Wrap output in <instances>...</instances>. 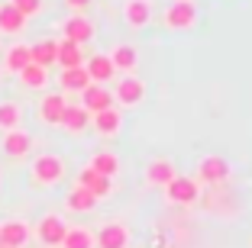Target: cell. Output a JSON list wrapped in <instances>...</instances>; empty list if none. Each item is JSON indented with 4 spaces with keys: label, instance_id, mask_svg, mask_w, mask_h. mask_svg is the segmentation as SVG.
<instances>
[{
    "label": "cell",
    "instance_id": "obj_1",
    "mask_svg": "<svg viewBox=\"0 0 252 248\" xmlns=\"http://www.w3.org/2000/svg\"><path fill=\"white\" fill-rule=\"evenodd\" d=\"M30 181L36 187H55V184H62L65 181V158L52 155V152L36 155L30 165Z\"/></svg>",
    "mask_w": 252,
    "mask_h": 248
},
{
    "label": "cell",
    "instance_id": "obj_2",
    "mask_svg": "<svg viewBox=\"0 0 252 248\" xmlns=\"http://www.w3.org/2000/svg\"><path fill=\"white\" fill-rule=\"evenodd\" d=\"M162 23H165V29H171V32L194 29V23H197V3L194 0H175V3H168L165 13H162Z\"/></svg>",
    "mask_w": 252,
    "mask_h": 248
},
{
    "label": "cell",
    "instance_id": "obj_3",
    "mask_svg": "<svg viewBox=\"0 0 252 248\" xmlns=\"http://www.w3.org/2000/svg\"><path fill=\"white\" fill-rule=\"evenodd\" d=\"M133 245V232L126 229V222H104V226L94 232V248H129Z\"/></svg>",
    "mask_w": 252,
    "mask_h": 248
},
{
    "label": "cell",
    "instance_id": "obj_4",
    "mask_svg": "<svg viewBox=\"0 0 252 248\" xmlns=\"http://www.w3.org/2000/svg\"><path fill=\"white\" fill-rule=\"evenodd\" d=\"M146 100V81L136 78V74H123L117 81V90H113V103L120 107H139Z\"/></svg>",
    "mask_w": 252,
    "mask_h": 248
},
{
    "label": "cell",
    "instance_id": "obj_5",
    "mask_svg": "<svg viewBox=\"0 0 252 248\" xmlns=\"http://www.w3.org/2000/svg\"><path fill=\"white\" fill-rule=\"evenodd\" d=\"M230 181V161L223 155H204L197 165V184H226Z\"/></svg>",
    "mask_w": 252,
    "mask_h": 248
},
{
    "label": "cell",
    "instance_id": "obj_6",
    "mask_svg": "<svg viewBox=\"0 0 252 248\" xmlns=\"http://www.w3.org/2000/svg\"><path fill=\"white\" fill-rule=\"evenodd\" d=\"M165 197H168V203H178V206H191L200 200V184L194 181V177H185L178 174L175 181L165 187Z\"/></svg>",
    "mask_w": 252,
    "mask_h": 248
},
{
    "label": "cell",
    "instance_id": "obj_7",
    "mask_svg": "<svg viewBox=\"0 0 252 248\" xmlns=\"http://www.w3.org/2000/svg\"><path fill=\"white\" fill-rule=\"evenodd\" d=\"M94 36H97V26H94V20H88V16L71 13L65 23H62V39H68V42H74V45L91 42Z\"/></svg>",
    "mask_w": 252,
    "mask_h": 248
},
{
    "label": "cell",
    "instance_id": "obj_8",
    "mask_svg": "<svg viewBox=\"0 0 252 248\" xmlns=\"http://www.w3.org/2000/svg\"><path fill=\"white\" fill-rule=\"evenodd\" d=\"M65 219L62 216H55V213H49V216H42L39 219V226H36V239L42 242L45 248H59L62 245V239H65Z\"/></svg>",
    "mask_w": 252,
    "mask_h": 248
},
{
    "label": "cell",
    "instance_id": "obj_9",
    "mask_svg": "<svg viewBox=\"0 0 252 248\" xmlns=\"http://www.w3.org/2000/svg\"><path fill=\"white\" fill-rule=\"evenodd\" d=\"M0 148H3L7 158H26V155L32 152V136L23 129V126H20V129H10V132H3Z\"/></svg>",
    "mask_w": 252,
    "mask_h": 248
},
{
    "label": "cell",
    "instance_id": "obj_10",
    "mask_svg": "<svg viewBox=\"0 0 252 248\" xmlns=\"http://www.w3.org/2000/svg\"><path fill=\"white\" fill-rule=\"evenodd\" d=\"M91 126L97 129V136H100V139H117L120 129H123V113H120L117 107L100 110V113H94V116H91Z\"/></svg>",
    "mask_w": 252,
    "mask_h": 248
},
{
    "label": "cell",
    "instance_id": "obj_11",
    "mask_svg": "<svg viewBox=\"0 0 252 248\" xmlns=\"http://www.w3.org/2000/svg\"><path fill=\"white\" fill-rule=\"evenodd\" d=\"M178 177V171H175V161L171 158H152L149 161V168H146V184L149 187H168L171 181Z\"/></svg>",
    "mask_w": 252,
    "mask_h": 248
},
{
    "label": "cell",
    "instance_id": "obj_12",
    "mask_svg": "<svg viewBox=\"0 0 252 248\" xmlns=\"http://www.w3.org/2000/svg\"><path fill=\"white\" fill-rule=\"evenodd\" d=\"M30 222H23V219H7V222H0V245L3 248H23L30 242Z\"/></svg>",
    "mask_w": 252,
    "mask_h": 248
},
{
    "label": "cell",
    "instance_id": "obj_13",
    "mask_svg": "<svg viewBox=\"0 0 252 248\" xmlns=\"http://www.w3.org/2000/svg\"><path fill=\"white\" fill-rule=\"evenodd\" d=\"M78 187H84V190H91V193H94L97 197V203H100V200H107L113 193V184H110V177H100L97 174V171H91L88 165H84L81 171H78Z\"/></svg>",
    "mask_w": 252,
    "mask_h": 248
},
{
    "label": "cell",
    "instance_id": "obj_14",
    "mask_svg": "<svg viewBox=\"0 0 252 248\" xmlns=\"http://www.w3.org/2000/svg\"><path fill=\"white\" fill-rule=\"evenodd\" d=\"M81 107L88 110L91 116H94V113H100V110L117 107V103H113V90H107L104 84H91L88 90H81Z\"/></svg>",
    "mask_w": 252,
    "mask_h": 248
},
{
    "label": "cell",
    "instance_id": "obj_15",
    "mask_svg": "<svg viewBox=\"0 0 252 248\" xmlns=\"http://www.w3.org/2000/svg\"><path fill=\"white\" fill-rule=\"evenodd\" d=\"M84 71H88L91 84H107V81L117 78V68H113V61L107 58L104 52H97V55L84 58Z\"/></svg>",
    "mask_w": 252,
    "mask_h": 248
},
{
    "label": "cell",
    "instance_id": "obj_16",
    "mask_svg": "<svg viewBox=\"0 0 252 248\" xmlns=\"http://www.w3.org/2000/svg\"><path fill=\"white\" fill-rule=\"evenodd\" d=\"M65 94H45L42 100H39V110H36V116L39 123L45 126H59L62 123V113H65Z\"/></svg>",
    "mask_w": 252,
    "mask_h": 248
},
{
    "label": "cell",
    "instance_id": "obj_17",
    "mask_svg": "<svg viewBox=\"0 0 252 248\" xmlns=\"http://www.w3.org/2000/svg\"><path fill=\"white\" fill-rule=\"evenodd\" d=\"M123 20L129 29H142L152 23V0H126L123 3Z\"/></svg>",
    "mask_w": 252,
    "mask_h": 248
},
{
    "label": "cell",
    "instance_id": "obj_18",
    "mask_svg": "<svg viewBox=\"0 0 252 248\" xmlns=\"http://www.w3.org/2000/svg\"><path fill=\"white\" fill-rule=\"evenodd\" d=\"M107 58L113 61V68H117V71L133 74L136 65H139V52H136V45H129V42H117L110 52H107Z\"/></svg>",
    "mask_w": 252,
    "mask_h": 248
},
{
    "label": "cell",
    "instance_id": "obj_19",
    "mask_svg": "<svg viewBox=\"0 0 252 248\" xmlns=\"http://www.w3.org/2000/svg\"><path fill=\"white\" fill-rule=\"evenodd\" d=\"M59 126L65 132H71V136H81V132L91 126V113L81 107V103H65V113H62Z\"/></svg>",
    "mask_w": 252,
    "mask_h": 248
},
{
    "label": "cell",
    "instance_id": "obj_20",
    "mask_svg": "<svg viewBox=\"0 0 252 248\" xmlns=\"http://www.w3.org/2000/svg\"><path fill=\"white\" fill-rule=\"evenodd\" d=\"M23 29H26V16L10 0H0V36H20Z\"/></svg>",
    "mask_w": 252,
    "mask_h": 248
},
{
    "label": "cell",
    "instance_id": "obj_21",
    "mask_svg": "<svg viewBox=\"0 0 252 248\" xmlns=\"http://www.w3.org/2000/svg\"><path fill=\"white\" fill-rule=\"evenodd\" d=\"M30 58L39 68H52L55 58H59V42L55 39H39L36 45H30Z\"/></svg>",
    "mask_w": 252,
    "mask_h": 248
},
{
    "label": "cell",
    "instance_id": "obj_22",
    "mask_svg": "<svg viewBox=\"0 0 252 248\" xmlns=\"http://www.w3.org/2000/svg\"><path fill=\"white\" fill-rule=\"evenodd\" d=\"M30 61L32 58H30V45L26 42H13L7 52H3V71H10V74H20Z\"/></svg>",
    "mask_w": 252,
    "mask_h": 248
},
{
    "label": "cell",
    "instance_id": "obj_23",
    "mask_svg": "<svg viewBox=\"0 0 252 248\" xmlns=\"http://www.w3.org/2000/svg\"><path fill=\"white\" fill-rule=\"evenodd\" d=\"M59 84H62L65 94H81V90L91 87V78H88V71H84V65L81 68H65V71L59 74Z\"/></svg>",
    "mask_w": 252,
    "mask_h": 248
},
{
    "label": "cell",
    "instance_id": "obj_24",
    "mask_svg": "<svg viewBox=\"0 0 252 248\" xmlns=\"http://www.w3.org/2000/svg\"><path fill=\"white\" fill-rule=\"evenodd\" d=\"M88 168L97 171L100 177H110V181H113V177L120 174V158L113 152H94L91 161H88Z\"/></svg>",
    "mask_w": 252,
    "mask_h": 248
},
{
    "label": "cell",
    "instance_id": "obj_25",
    "mask_svg": "<svg viewBox=\"0 0 252 248\" xmlns=\"http://www.w3.org/2000/svg\"><path fill=\"white\" fill-rule=\"evenodd\" d=\"M65 206L71 213H91L97 206V197L91 193V190H84V187H78V184H74V187L68 190V197H65Z\"/></svg>",
    "mask_w": 252,
    "mask_h": 248
},
{
    "label": "cell",
    "instance_id": "obj_26",
    "mask_svg": "<svg viewBox=\"0 0 252 248\" xmlns=\"http://www.w3.org/2000/svg\"><path fill=\"white\" fill-rule=\"evenodd\" d=\"M16 78H20V84L26 90H45V84H49V68H39V65H32V61H30V65L23 68Z\"/></svg>",
    "mask_w": 252,
    "mask_h": 248
},
{
    "label": "cell",
    "instance_id": "obj_27",
    "mask_svg": "<svg viewBox=\"0 0 252 248\" xmlns=\"http://www.w3.org/2000/svg\"><path fill=\"white\" fill-rule=\"evenodd\" d=\"M55 65H62V71H65V68H81V65H84L81 45H74V42H68V39H62V42H59V58H55Z\"/></svg>",
    "mask_w": 252,
    "mask_h": 248
},
{
    "label": "cell",
    "instance_id": "obj_28",
    "mask_svg": "<svg viewBox=\"0 0 252 248\" xmlns=\"http://www.w3.org/2000/svg\"><path fill=\"white\" fill-rule=\"evenodd\" d=\"M59 248H94V232L88 226H68Z\"/></svg>",
    "mask_w": 252,
    "mask_h": 248
},
{
    "label": "cell",
    "instance_id": "obj_29",
    "mask_svg": "<svg viewBox=\"0 0 252 248\" xmlns=\"http://www.w3.org/2000/svg\"><path fill=\"white\" fill-rule=\"evenodd\" d=\"M23 123V107L16 100H0V132L20 129Z\"/></svg>",
    "mask_w": 252,
    "mask_h": 248
},
{
    "label": "cell",
    "instance_id": "obj_30",
    "mask_svg": "<svg viewBox=\"0 0 252 248\" xmlns=\"http://www.w3.org/2000/svg\"><path fill=\"white\" fill-rule=\"evenodd\" d=\"M10 3H13V7L26 16V20H32V16L42 13V0H10Z\"/></svg>",
    "mask_w": 252,
    "mask_h": 248
},
{
    "label": "cell",
    "instance_id": "obj_31",
    "mask_svg": "<svg viewBox=\"0 0 252 248\" xmlns=\"http://www.w3.org/2000/svg\"><path fill=\"white\" fill-rule=\"evenodd\" d=\"M65 7L71 10V13H78V16H84V10L91 7V0H65Z\"/></svg>",
    "mask_w": 252,
    "mask_h": 248
},
{
    "label": "cell",
    "instance_id": "obj_32",
    "mask_svg": "<svg viewBox=\"0 0 252 248\" xmlns=\"http://www.w3.org/2000/svg\"><path fill=\"white\" fill-rule=\"evenodd\" d=\"M0 181H3V177H0Z\"/></svg>",
    "mask_w": 252,
    "mask_h": 248
},
{
    "label": "cell",
    "instance_id": "obj_33",
    "mask_svg": "<svg viewBox=\"0 0 252 248\" xmlns=\"http://www.w3.org/2000/svg\"><path fill=\"white\" fill-rule=\"evenodd\" d=\"M0 248H3V245H0Z\"/></svg>",
    "mask_w": 252,
    "mask_h": 248
}]
</instances>
